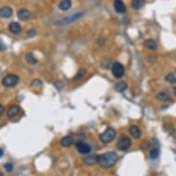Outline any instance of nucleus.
Instances as JSON below:
<instances>
[{"label": "nucleus", "instance_id": "aec40b11", "mask_svg": "<svg viewBox=\"0 0 176 176\" xmlns=\"http://www.w3.org/2000/svg\"><path fill=\"white\" fill-rule=\"evenodd\" d=\"M126 89H127V85H126V83L124 82V81H121V82H119V83H117V84L115 85V90H116L117 91H119V92H123V91H125Z\"/></svg>", "mask_w": 176, "mask_h": 176}, {"label": "nucleus", "instance_id": "7ed1b4c3", "mask_svg": "<svg viewBox=\"0 0 176 176\" xmlns=\"http://www.w3.org/2000/svg\"><path fill=\"white\" fill-rule=\"evenodd\" d=\"M115 137H116V131L112 127H108L101 135L100 139L103 143H110L115 139Z\"/></svg>", "mask_w": 176, "mask_h": 176}, {"label": "nucleus", "instance_id": "f03ea898", "mask_svg": "<svg viewBox=\"0 0 176 176\" xmlns=\"http://www.w3.org/2000/svg\"><path fill=\"white\" fill-rule=\"evenodd\" d=\"M19 82H20V77L17 75H14V74L7 75L2 79V85L6 88L15 87Z\"/></svg>", "mask_w": 176, "mask_h": 176}, {"label": "nucleus", "instance_id": "4468645a", "mask_svg": "<svg viewBox=\"0 0 176 176\" xmlns=\"http://www.w3.org/2000/svg\"><path fill=\"white\" fill-rule=\"evenodd\" d=\"M129 133H130V135H131L134 139H139L141 136L140 129H139V127L137 126V125H132V126H130V128H129Z\"/></svg>", "mask_w": 176, "mask_h": 176}, {"label": "nucleus", "instance_id": "a211bd4d", "mask_svg": "<svg viewBox=\"0 0 176 176\" xmlns=\"http://www.w3.org/2000/svg\"><path fill=\"white\" fill-rule=\"evenodd\" d=\"M156 97H157V99H158L159 101H161V102H166V101L170 100L169 94H168L167 92H165V91H161V92L158 93Z\"/></svg>", "mask_w": 176, "mask_h": 176}, {"label": "nucleus", "instance_id": "ddd939ff", "mask_svg": "<svg viewBox=\"0 0 176 176\" xmlns=\"http://www.w3.org/2000/svg\"><path fill=\"white\" fill-rule=\"evenodd\" d=\"M83 161L86 165H94L96 163H98V156H87L83 159Z\"/></svg>", "mask_w": 176, "mask_h": 176}, {"label": "nucleus", "instance_id": "c756f323", "mask_svg": "<svg viewBox=\"0 0 176 176\" xmlns=\"http://www.w3.org/2000/svg\"><path fill=\"white\" fill-rule=\"evenodd\" d=\"M4 111H5V108H4V106L0 104V117H1L2 115H3V113H4Z\"/></svg>", "mask_w": 176, "mask_h": 176}, {"label": "nucleus", "instance_id": "f3484780", "mask_svg": "<svg viewBox=\"0 0 176 176\" xmlns=\"http://www.w3.org/2000/svg\"><path fill=\"white\" fill-rule=\"evenodd\" d=\"M144 45H145V47H147L149 50H155V49H157V42L154 40H151V39H148V40L145 41L144 42Z\"/></svg>", "mask_w": 176, "mask_h": 176}, {"label": "nucleus", "instance_id": "4be33fe9", "mask_svg": "<svg viewBox=\"0 0 176 176\" xmlns=\"http://www.w3.org/2000/svg\"><path fill=\"white\" fill-rule=\"evenodd\" d=\"M159 156H160V148L158 147H154V148H152L150 151V158L152 160H156L157 158H159Z\"/></svg>", "mask_w": 176, "mask_h": 176}, {"label": "nucleus", "instance_id": "f257e3e1", "mask_svg": "<svg viewBox=\"0 0 176 176\" xmlns=\"http://www.w3.org/2000/svg\"><path fill=\"white\" fill-rule=\"evenodd\" d=\"M117 160L118 157L115 152H106L104 154L98 156V164L104 169H110L115 165Z\"/></svg>", "mask_w": 176, "mask_h": 176}, {"label": "nucleus", "instance_id": "9b49d317", "mask_svg": "<svg viewBox=\"0 0 176 176\" xmlns=\"http://www.w3.org/2000/svg\"><path fill=\"white\" fill-rule=\"evenodd\" d=\"M18 18L20 20H27L31 18V12L28 10V9H20L18 11Z\"/></svg>", "mask_w": 176, "mask_h": 176}, {"label": "nucleus", "instance_id": "423d86ee", "mask_svg": "<svg viewBox=\"0 0 176 176\" xmlns=\"http://www.w3.org/2000/svg\"><path fill=\"white\" fill-rule=\"evenodd\" d=\"M112 74L116 78H121L125 75V68L122 64L115 62L112 66Z\"/></svg>", "mask_w": 176, "mask_h": 176}, {"label": "nucleus", "instance_id": "1a4fd4ad", "mask_svg": "<svg viewBox=\"0 0 176 176\" xmlns=\"http://www.w3.org/2000/svg\"><path fill=\"white\" fill-rule=\"evenodd\" d=\"M113 7H114V9L117 13L124 14L126 11V7L122 0H114L113 1Z\"/></svg>", "mask_w": 176, "mask_h": 176}, {"label": "nucleus", "instance_id": "393cba45", "mask_svg": "<svg viewBox=\"0 0 176 176\" xmlns=\"http://www.w3.org/2000/svg\"><path fill=\"white\" fill-rule=\"evenodd\" d=\"M164 129L171 135H173L174 133V127L172 125H164Z\"/></svg>", "mask_w": 176, "mask_h": 176}, {"label": "nucleus", "instance_id": "dca6fc26", "mask_svg": "<svg viewBox=\"0 0 176 176\" xmlns=\"http://www.w3.org/2000/svg\"><path fill=\"white\" fill-rule=\"evenodd\" d=\"M74 143V139L70 137V136H68V137H65L61 139V145L63 147H71Z\"/></svg>", "mask_w": 176, "mask_h": 176}, {"label": "nucleus", "instance_id": "6e6552de", "mask_svg": "<svg viewBox=\"0 0 176 176\" xmlns=\"http://www.w3.org/2000/svg\"><path fill=\"white\" fill-rule=\"evenodd\" d=\"M21 108L18 105H13L11 106L10 108H8L7 112V114L9 118H14V117H17L20 114L21 112Z\"/></svg>", "mask_w": 176, "mask_h": 176}, {"label": "nucleus", "instance_id": "473e14b6", "mask_svg": "<svg viewBox=\"0 0 176 176\" xmlns=\"http://www.w3.org/2000/svg\"><path fill=\"white\" fill-rule=\"evenodd\" d=\"M0 176H3V174H2L1 172H0Z\"/></svg>", "mask_w": 176, "mask_h": 176}, {"label": "nucleus", "instance_id": "5701e85b", "mask_svg": "<svg viewBox=\"0 0 176 176\" xmlns=\"http://www.w3.org/2000/svg\"><path fill=\"white\" fill-rule=\"evenodd\" d=\"M165 79H166L167 82L176 83V76L174 74H168V75L165 77Z\"/></svg>", "mask_w": 176, "mask_h": 176}, {"label": "nucleus", "instance_id": "39448f33", "mask_svg": "<svg viewBox=\"0 0 176 176\" xmlns=\"http://www.w3.org/2000/svg\"><path fill=\"white\" fill-rule=\"evenodd\" d=\"M84 16V12H77V13H74V14H71L69 16L62 19L60 21H59V24L60 25H68V24H70L72 22H75L77 21V20H79L80 18H82Z\"/></svg>", "mask_w": 176, "mask_h": 176}, {"label": "nucleus", "instance_id": "0eeeda50", "mask_svg": "<svg viewBox=\"0 0 176 176\" xmlns=\"http://www.w3.org/2000/svg\"><path fill=\"white\" fill-rule=\"evenodd\" d=\"M76 147L77 149V151L80 153V154H83V155H86V154H89L90 151H91V147L89 144L85 143V142H82V141H79L76 144Z\"/></svg>", "mask_w": 176, "mask_h": 176}, {"label": "nucleus", "instance_id": "c85d7f7f", "mask_svg": "<svg viewBox=\"0 0 176 176\" xmlns=\"http://www.w3.org/2000/svg\"><path fill=\"white\" fill-rule=\"evenodd\" d=\"M6 48H7V47H6V45H5V44H4V43L0 41V51H5V50H6Z\"/></svg>", "mask_w": 176, "mask_h": 176}, {"label": "nucleus", "instance_id": "412c9836", "mask_svg": "<svg viewBox=\"0 0 176 176\" xmlns=\"http://www.w3.org/2000/svg\"><path fill=\"white\" fill-rule=\"evenodd\" d=\"M25 58H26V61H27L29 64H31V65H35L36 63L38 62L37 58H36L33 54H31V53H30V54H27Z\"/></svg>", "mask_w": 176, "mask_h": 176}, {"label": "nucleus", "instance_id": "2eb2a0df", "mask_svg": "<svg viewBox=\"0 0 176 176\" xmlns=\"http://www.w3.org/2000/svg\"><path fill=\"white\" fill-rule=\"evenodd\" d=\"M71 6H72L71 0H62V1L59 3L58 7H59V9L62 10V11H67V10H68V9L70 8Z\"/></svg>", "mask_w": 176, "mask_h": 176}, {"label": "nucleus", "instance_id": "b1692460", "mask_svg": "<svg viewBox=\"0 0 176 176\" xmlns=\"http://www.w3.org/2000/svg\"><path fill=\"white\" fill-rule=\"evenodd\" d=\"M85 74H86L85 69H80V70L77 73L76 77H74V80H78V79H80V78H82V77L85 76Z\"/></svg>", "mask_w": 176, "mask_h": 176}, {"label": "nucleus", "instance_id": "9d476101", "mask_svg": "<svg viewBox=\"0 0 176 176\" xmlns=\"http://www.w3.org/2000/svg\"><path fill=\"white\" fill-rule=\"evenodd\" d=\"M13 14V10L10 7H3L0 8V17L3 19L10 18Z\"/></svg>", "mask_w": 176, "mask_h": 176}, {"label": "nucleus", "instance_id": "2f4dec72", "mask_svg": "<svg viewBox=\"0 0 176 176\" xmlns=\"http://www.w3.org/2000/svg\"><path fill=\"white\" fill-rule=\"evenodd\" d=\"M174 94L176 95V88H174Z\"/></svg>", "mask_w": 176, "mask_h": 176}, {"label": "nucleus", "instance_id": "bb28decb", "mask_svg": "<svg viewBox=\"0 0 176 176\" xmlns=\"http://www.w3.org/2000/svg\"><path fill=\"white\" fill-rule=\"evenodd\" d=\"M37 85L42 86V82H41L39 79H34V80L33 81V83H32V86H33V87H36V88H37Z\"/></svg>", "mask_w": 176, "mask_h": 176}, {"label": "nucleus", "instance_id": "7c9ffc66", "mask_svg": "<svg viewBox=\"0 0 176 176\" xmlns=\"http://www.w3.org/2000/svg\"><path fill=\"white\" fill-rule=\"evenodd\" d=\"M3 154H4V152H3V150H2V149L0 148V158H1L2 156H3Z\"/></svg>", "mask_w": 176, "mask_h": 176}, {"label": "nucleus", "instance_id": "20e7f679", "mask_svg": "<svg viewBox=\"0 0 176 176\" xmlns=\"http://www.w3.org/2000/svg\"><path fill=\"white\" fill-rule=\"evenodd\" d=\"M131 139L125 136V135H123L119 138V139L117 141V144H116V147L119 150L121 151H125V150H127L130 147H131Z\"/></svg>", "mask_w": 176, "mask_h": 176}, {"label": "nucleus", "instance_id": "6ab92c4d", "mask_svg": "<svg viewBox=\"0 0 176 176\" xmlns=\"http://www.w3.org/2000/svg\"><path fill=\"white\" fill-rule=\"evenodd\" d=\"M145 5V0H132V7L135 9H140Z\"/></svg>", "mask_w": 176, "mask_h": 176}, {"label": "nucleus", "instance_id": "cd10ccee", "mask_svg": "<svg viewBox=\"0 0 176 176\" xmlns=\"http://www.w3.org/2000/svg\"><path fill=\"white\" fill-rule=\"evenodd\" d=\"M36 34V32L34 30H31L30 32H28V36L29 37H33Z\"/></svg>", "mask_w": 176, "mask_h": 176}, {"label": "nucleus", "instance_id": "f8f14e48", "mask_svg": "<svg viewBox=\"0 0 176 176\" xmlns=\"http://www.w3.org/2000/svg\"><path fill=\"white\" fill-rule=\"evenodd\" d=\"M8 30L10 33H12L14 34H18L21 31V26L18 22H11L8 26Z\"/></svg>", "mask_w": 176, "mask_h": 176}, {"label": "nucleus", "instance_id": "a878e982", "mask_svg": "<svg viewBox=\"0 0 176 176\" xmlns=\"http://www.w3.org/2000/svg\"><path fill=\"white\" fill-rule=\"evenodd\" d=\"M4 168H5V170H6L7 172L10 173V172H12V170H13V165H12V163L7 162V163H6V164L4 165Z\"/></svg>", "mask_w": 176, "mask_h": 176}]
</instances>
